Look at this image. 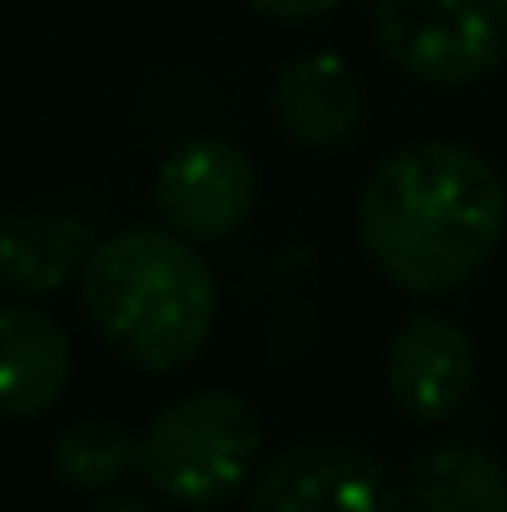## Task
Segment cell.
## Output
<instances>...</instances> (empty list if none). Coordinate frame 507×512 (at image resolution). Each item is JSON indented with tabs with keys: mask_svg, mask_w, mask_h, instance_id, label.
<instances>
[{
	"mask_svg": "<svg viewBox=\"0 0 507 512\" xmlns=\"http://www.w3.org/2000/svg\"><path fill=\"white\" fill-rule=\"evenodd\" d=\"M503 224V179L458 140L393 150L358 194V244L368 264L418 299L473 284L498 254Z\"/></svg>",
	"mask_w": 507,
	"mask_h": 512,
	"instance_id": "1",
	"label": "cell"
},
{
	"mask_svg": "<svg viewBox=\"0 0 507 512\" xmlns=\"http://www.w3.org/2000/svg\"><path fill=\"white\" fill-rule=\"evenodd\" d=\"M80 304L95 334L145 373L199 358L214 329V279L174 229H120L80 264Z\"/></svg>",
	"mask_w": 507,
	"mask_h": 512,
	"instance_id": "2",
	"label": "cell"
},
{
	"mask_svg": "<svg viewBox=\"0 0 507 512\" xmlns=\"http://www.w3.org/2000/svg\"><path fill=\"white\" fill-rule=\"evenodd\" d=\"M264 453L254 403L224 388L165 403L140 433V478L174 508H224Z\"/></svg>",
	"mask_w": 507,
	"mask_h": 512,
	"instance_id": "3",
	"label": "cell"
},
{
	"mask_svg": "<svg viewBox=\"0 0 507 512\" xmlns=\"http://www.w3.org/2000/svg\"><path fill=\"white\" fill-rule=\"evenodd\" d=\"M373 35L418 85H478L507 60V0H373Z\"/></svg>",
	"mask_w": 507,
	"mask_h": 512,
	"instance_id": "4",
	"label": "cell"
},
{
	"mask_svg": "<svg viewBox=\"0 0 507 512\" xmlns=\"http://www.w3.org/2000/svg\"><path fill=\"white\" fill-rule=\"evenodd\" d=\"M244 512H408V503L373 453L304 438L254 473Z\"/></svg>",
	"mask_w": 507,
	"mask_h": 512,
	"instance_id": "5",
	"label": "cell"
},
{
	"mask_svg": "<svg viewBox=\"0 0 507 512\" xmlns=\"http://www.w3.org/2000/svg\"><path fill=\"white\" fill-rule=\"evenodd\" d=\"M254 204H259L254 160L219 135L174 145L155 170V209L165 229L189 244H214L239 234Z\"/></svg>",
	"mask_w": 507,
	"mask_h": 512,
	"instance_id": "6",
	"label": "cell"
},
{
	"mask_svg": "<svg viewBox=\"0 0 507 512\" xmlns=\"http://www.w3.org/2000/svg\"><path fill=\"white\" fill-rule=\"evenodd\" d=\"M388 398L413 423H448L478 388V348L443 309H418L398 324L383 358Z\"/></svg>",
	"mask_w": 507,
	"mask_h": 512,
	"instance_id": "7",
	"label": "cell"
},
{
	"mask_svg": "<svg viewBox=\"0 0 507 512\" xmlns=\"http://www.w3.org/2000/svg\"><path fill=\"white\" fill-rule=\"evenodd\" d=\"M274 120L304 150H348L363 130V85L338 55H299L274 75Z\"/></svg>",
	"mask_w": 507,
	"mask_h": 512,
	"instance_id": "8",
	"label": "cell"
},
{
	"mask_svg": "<svg viewBox=\"0 0 507 512\" xmlns=\"http://www.w3.org/2000/svg\"><path fill=\"white\" fill-rule=\"evenodd\" d=\"M75 373L65 329L35 304H0V423L40 418Z\"/></svg>",
	"mask_w": 507,
	"mask_h": 512,
	"instance_id": "9",
	"label": "cell"
},
{
	"mask_svg": "<svg viewBox=\"0 0 507 512\" xmlns=\"http://www.w3.org/2000/svg\"><path fill=\"white\" fill-rule=\"evenodd\" d=\"M90 224L60 209H10L0 214V294L45 299L65 289L90 259Z\"/></svg>",
	"mask_w": 507,
	"mask_h": 512,
	"instance_id": "10",
	"label": "cell"
},
{
	"mask_svg": "<svg viewBox=\"0 0 507 512\" xmlns=\"http://www.w3.org/2000/svg\"><path fill=\"white\" fill-rule=\"evenodd\" d=\"M408 512H507L503 458L473 438H443L408 463Z\"/></svg>",
	"mask_w": 507,
	"mask_h": 512,
	"instance_id": "11",
	"label": "cell"
},
{
	"mask_svg": "<svg viewBox=\"0 0 507 512\" xmlns=\"http://www.w3.org/2000/svg\"><path fill=\"white\" fill-rule=\"evenodd\" d=\"M50 463L75 493H115L130 473H140V438L110 418H80L55 438Z\"/></svg>",
	"mask_w": 507,
	"mask_h": 512,
	"instance_id": "12",
	"label": "cell"
},
{
	"mask_svg": "<svg viewBox=\"0 0 507 512\" xmlns=\"http://www.w3.org/2000/svg\"><path fill=\"white\" fill-rule=\"evenodd\" d=\"M259 15H269V20H284V25H304V20H319V15H329L338 0H249Z\"/></svg>",
	"mask_w": 507,
	"mask_h": 512,
	"instance_id": "13",
	"label": "cell"
},
{
	"mask_svg": "<svg viewBox=\"0 0 507 512\" xmlns=\"http://www.w3.org/2000/svg\"><path fill=\"white\" fill-rule=\"evenodd\" d=\"M90 512H160V508L145 503V498H135V493H110V498L90 503Z\"/></svg>",
	"mask_w": 507,
	"mask_h": 512,
	"instance_id": "14",
	"label": "cell"
}]
</instances>
